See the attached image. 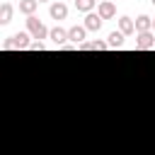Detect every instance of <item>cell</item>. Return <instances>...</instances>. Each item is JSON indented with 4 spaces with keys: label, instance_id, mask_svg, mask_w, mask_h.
Instances as JSON below:
<instances>
[{
    "label": "cell",
    "instance_id": "1",
    "mask_svg": "<svg viewBox=\"0 0 155 155\" xmlns=\"http://www.w3.org/2000/svg\"><path fill=\"white\" fill-rule=\"evenodd\" d=\"M27 31H29V34H31V39H36V41L48 39V34H51V29H46V24H44L36 15L27 17Z\"/></svg>",
    "mask_w": 155,
    "mask_h": 155
},
{
    "label": "cell",
    "instance_id": "2",
    "mask_svg": "<svg viewBox=\"0 0 155 155\" xmlns=\"http://www.w3.org/2000/svg\"><path fill=\"white\" fill-rule=\"evenodd\" d=\"M29 39H31L29 31H17V34H12L10 39H5L2 46H5V48H29V44H31Z\"/></svg>",
    "mask_w": 155,
    "mask_h": 155
},
{
    "label": "cell",
    "instance_id": "3",
    "mask_svg": "<svg viewBox=\"0 0 155 155\" xmlns=\"http://www.w3.org/2000/svg\"><path fill=\"white\" fill-rule=\"evenodd\" d=\"M48 15H51V19L61 22V19H65V17H68V5H65V2H61V0H56V2H51Z\"/></svg>",
    "mask_w": 155,
    "mask_h": 155
},
{
    "label": "cell",
    "instance_id": "4",
    "mask_svg": "<svg viewBox=\"0 0 155 155\" xmlns=\"http://www.w3.org/2000/svg\"><path fill=\"white\" fill-rule=\"evenodd\" d=\"M97 15H99L102 19H111V17L116 15V5H114L111 0H102V2L97 5Z\"/></svg>",
    "mask_w": 155,
    "mask_h": 155
},
{
    "label": "cell",
    "instance_id": "5",
    "mask_svg": "<svg viewBox=\"0 0 155 155\" xmlns=\"http://www.w3.org/2000/svg\"><path fill=\"white\" fill-rule=\"evenodd\" d=\"M136 46L143 48V51L155 48V34H153V31H143V34H138V36H136Z\"/></svg>",
    "mask_w": 155,
    "mask_h": 155
},
{
    "label": "cell",
    "instance_id": "6",
    "mask_svg": "<svg viewBox=\"0 0 155 155\" xmlns=\"http://www.w3.org/2000/svg\"><path fill=\"white\" fill-rule=\"evenodd\" d=\"M102 22H104V19H102L97 12H90V15H85V24H82V27H85L87 31H99V29H102Z\"/></svg>",
    "mask_w": 155,
    "mask_h": 155
},
{
    "label": "cell",
    "instance_id": "7",
    "mask_svg": "<svg viewBox=\"0 0 155 155\" xmlns=\"http://www.w3.org/2000/svg\"><path fill=\"white\" fill-rule=\"evenodd\" d=\"M85 36H87V29H85V27H78V24H75V27H70V29H68V39H70L75 46L85 44Z\"/></svg>",
    "mask_w": 155,
    "mask_h": 155
},
{
    "label": "cell",
    "instance_id": "8",
    "mask_svg": "<svg viewBox=\"0 0 155 155\" xmlns=\"http://www.w3.org/2000/svg\"><path fill=\"white\" fill-rule=\"evenodd\" d=\"M48 39H51L56 46H65V41H68V29H63V27H53L51 34H48Z\"/></svg>",
    "mask_w": 155,
    "mask_h": 155
},
{
    "label": "cell",
    "instance_id": "9",
    "mask_svg": "<svg viewBox=\"0 0 155 155\" xmlns=\"http://www.w3.org/2000/svg\"><path fill=\"white\" fill-rule=\"evenodd\" d=\"M133 22H136V34L153 31V17H148V15H140V17H136Z\"/></svg>",
    "mask_w": 155,
    "mask_h": 155
},
{
    "label": "cell",
    "instance_id": "10",
    "mask_svg": "<svg viewBox=\"0 0 155 155\" xmlns=\"http://www.w3.org/2000/svg\"><path fill=\"white\" fill-rule=\"evenodd\" d=\"M12 15H15L12 2H2L0 5V24H10L12 22Z\"/></svg>",
    "mask_w": 155,
    "mask_h": 155
},
{
    "label": "cell",
    "instance_id": "11",
    "mask_svg": "<svg viewBox=\"0 0 155 155\" xmlns=\"http://www.w3.org/2000/svg\"><path fill=\"white\" fill-rule=\"evenodd\" d=\"M119 31H121L124 36L133 34V31H136V22H133L131 17H121V19H119Z\"/></svg>",
    "mask_w": 155,
    "mask_h": 155
},
{
    "label": "cell",
    "instance_id": "12",
    "mask_svg": "<svg viewBox=\"0 0 155 155\" xmlns=\"http://www.w3.org/2000/svg\"><path fill=\"white\" fill-rule=\"evenodd\" d=\"M36 7H39L36 0H19V12L27 15V17H31V15L36 12Z\"/></svg>",
    "mask_w": 155,
    "mask_h": 155
},
{
    "label": "cell",
    "instance_id": "13",
    "mask_svg": "<svg viewBox=\"0 0 155 155\" xmlns=\"http://www.w3.org/2000/svg\"><path fill=\"white\" fill-rule=\"evenodd\" d=\"M80 48H82V51H102V48H109V44L94 39V41H85V44H80Z\"/></svg>",
    "mask_w": 155,
    "mask_h": 155
},
{
    "label": "cell",
    "instance_id": "14",
    "mask_svg": "<svg viewBox=\"0 0 155 155\" xmlns=\"http://www.w3.org/2000/svg\"><path fill=\"white\" fill-rule=\"evenodd\" d=\"M107 44H109V48H119V46L124 44V34H121V31H111V34L107 36Z\"/></svg>",
    "mask_w": 155,
    "mask_h": 155
},
{
    "label": "cell",
    "instance_id": "15",
    "mask_svg": "<svg viewBox=\"0 0 155 155\" xmlns=\"http://www.w3.org/2000/svg\"><path fill=\"white\" fill-rule=\"evenodd\" d=\"M75 7H78V12L90 15V12L94 10V0H75Z\"/></svg>",
    "mask_w": 155,
    "mask_h": 155
},
{
    "label": "cell",
    "instance_id": "16",
    "mask_svg": "<svg viewBox=\"0 0 155 155\" xmlns=\"http://www.w3.org/2000/svg\"><path fill=\"white\" fill-rule=\"evenodd\" d=\"M29 51H44V44L41 41H31L29 44Z\"/></svg>",
    "mask_w": 155,
    "mask_h": 155
},
{
    "label": "cell",
    "instance_id": "17",
    "mask_svg": "<svg viewBox=\"0 0 155 155\" xmlns=\"http://www.w3.org/2000/svg\"><path fill=\"white\" fill-rule=\"evenodd\" d=\"M36 2H51V0H36Z\"/></svg>",
    "mask_w": 155,
    "mask_h": 155
},
{
    "label": "cell",
    "instance_id": "18",
    "mask_svg": "<svg viewBox=\"0 0 155 155\" xmlns=\"http://www.w3.org/2000/svg\"><path fill=\"white\" fill-rule=\"evenodd\" d=\"M153 31H155V19H153Z\"/></svg>",
    "mask_w": 155,
    "mask_h": 155
},
{
    "label": "cell",
    "instance_id": "19",
    "mask_svg": "<svg viewBox=\"0 0 155 155\" xmlns=\"http://www.w3.org/2000/svg\"><path fill=\"white\" fill-rule=\"evenodd\" d=\"M150 2H153V5H155V0H150Z\"/></svg>",
    "mask_w": 155,
    "mask_h": 155
}]
</instances>
